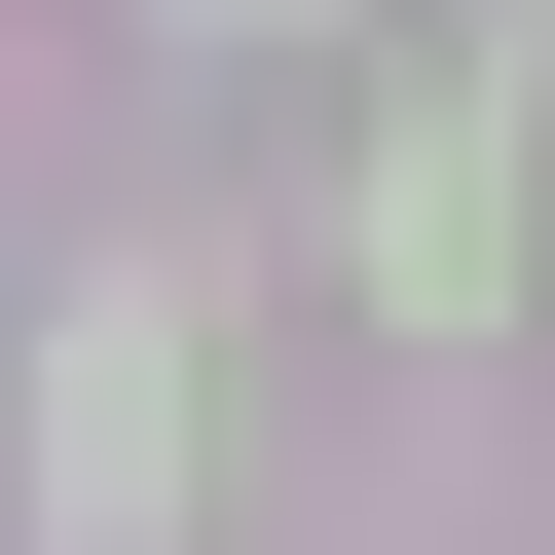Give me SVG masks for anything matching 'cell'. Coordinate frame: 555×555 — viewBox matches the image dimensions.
I'll return each instance as SVG.
<instances>
[{"label": "cell", "mask_w": 555, "mask_h": 555, "mask_svg": "<svg viewBox=\"0 0 555 555\" xmlns=\"http://www.w3.org/2000/svg\"><path fill=\"white\" fill-rule=\"evenodd\" d=\"M371 297H408V334H481V297H518V149H481V112H408V149H371Z\"/></svg>", "instance_id": "7a4b0ae2"}, {"label": "cell", "mask_w": 555, "mask_h": 555, "mask_svg": "<svg viewBox=\"0 0 555 555\" xmlns=\"http://www.w3.org/2000/svg\"><path fill=\"white\" fill-rule=\"evenodd\" d=\"M38 371H75V408H38V518H75V555H149V518L222 481V297H185V259H112Z\"/></svg>", "instance_id": "6da1fadb"}]
</instances>
